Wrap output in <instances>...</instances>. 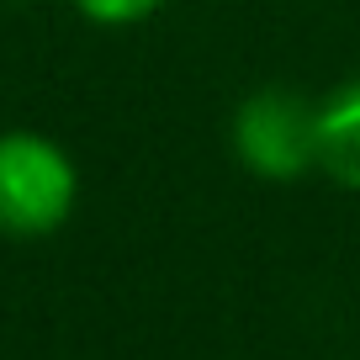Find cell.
Returning <instances> with one entry per match:
<instances>
[{
	"instance_id": "obj_1",
	"label": "cell",
	"mask_w": 360,
	"mask_h": 360,
	"mask_svg": "<svg viewBox=\"0 0 360 360\" xmlns=\"http://www.w3.org/2000/svg\"><path fill=\"white\" fill-rule=\"evenodd\" d=\"M79 169L69 148L48 133H0V238H48L75 217Z\"/></svg>"
},
{
	"instance_id": "obj_2",
	"label": "cell",
	"mask_w": 360,
	"mask_h": 360,
	"mask_svg": "<svg viewBox=\"0 0 360 360\" xmlns=\"http://www.w3.org/2000/svg\"><path fill=\"white\" fill-rule=\"evenodd\" d=\"M228 148L259 180H302L318 169V101L297 85H259L228 117Z\"/></svg>"
},
{
	"instance_id": "obj_3",
	"label": "cell",
	"mask_w": 360,
	"mask_h": 360,
	"mask_svg": "<svg viewBox=\"0 0 360 360\" xmlns=\"http://www.w3.org/2000/svg\"><path fill=\"white\" fill-rule=\"evenodd\" d=\"M318 175L339 191H360V75L318 96Z\"/></svg>"
},
{
	"instance_id": "obj_4",
	"label": "cell",
	"mask_w": 360,
	"mask_h": 360,
	"mask_svg": "<svg viewBox=\"0 0 360 360\" xmlns=\"http://www.w3.org/2000/svg\"><path fill=\"white\" fill-rule=\"evenodd\" d=\"M69 6L96 27H138V22H148L159 6H169V0H69Z\"/></svg>"
},
{
	"instance_id": "obj_5",
	"label": "cell",
	"mask_w": 360,
	"mask_h": 360,
	"mask_svg": "<svg viewBox=\"0 0 360 360\" xmlns=\"http://www.w3.org/2000/svg\"><path fill=\"white\" fill-rule=\"evenodd\" d=\"M0 6H27V0H0Z\"/></svg>"
}]
</instances>
